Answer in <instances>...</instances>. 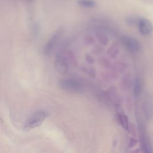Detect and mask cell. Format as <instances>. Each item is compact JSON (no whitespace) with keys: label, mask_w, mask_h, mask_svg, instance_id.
<instances>
[{"label":"cell","mask_w":153,"mask_h":153,"mask_svg":"<svg viewBox=\"0 0 153 153\" xmlns=\"http://www.w3.org/2000/svg\"><path fill=\"white\" fill-rule=\"evenodd\" d=\"M61 34H62V31L58 30L49 39V40L47 41V42L46 43L44 48V54L45 55H48L51 52L57 41L59 40V38L60 37Z\"/></svg>","instance_id":"5"},{"label":"cell","mask_w":153,"mask_h":153,"mask_svg":"<svg viewBox=\"0 0 153 153\" xmlns=\"http://www.w3.org/2000/svg\"><path fill=\"white\" fill-rule=\"evenodd\" d=\"M118 118L123 127L126 130H128V121L126 116L123 114L120 113L118 114Z\"/></svg>","instance_id":"9"},{"label":"cell","mask_w":153,"mask_h":153,"mask_svg":"<svg viewBox=\"0 0 153 153\" xmlns=\"http://www.w3.org/2000/svg\"><path fill=\"white\" fill-rule=\"evenodd\" d=\"M46 118V113L45 111H40L34 114L25 123L23 130L25 131H28L33 128H35L44 122Z\"/></svg>","instance_id":"1"},{"label":"cell","mask_w":153,"mask_h":153,"mask_svg":"<svg viewBox=\"0 0 153 153\" xmlns=\"http://www.w3.org/2000/svg\"><path fill=\"white\" fill-rule=\"evenodd\" d=\"M121 41L126 49L131 53H136L139 50V42L136 38L132 36H124L122 38Z\"/></svg>","instance_id":"3"},{"label":"cell","mask_w":153,"mask_h":153,"mask_svg":"<svg viewBox=\"0 0 153 153\" xmlns=\"http://www.w3.org/2000/svg\"><path fill=\"white\" fill-rule=\"evenodd\" d=\"M60 87L64 90L78 93L81 92L83 90L82 83L78 80L72 78H66L60 81L59 83Z\"/></svg>","instance_id":"2"},{"label":"cell","mask_w":153,"mask_h":153,"mask_svg":"<svg viewBox=\"0 0 153 153\" xmlns=\"http://www.w3.org/2000/svg\"><path fill=\"white\" fill-rule=\"evenodd\" d=\"M78 4L84 7L92 8L95 6L96 2L93 0H78Z\"/></svg>","instance_id":"8"},{"label":"cell","mask_w":153,"mask_h":153,"mask_svg":"<svg viewBox=\"0 0 153 153\" xmlns=\"http://www.w3.org/2000/svg\"><path fill=\"white\" fill-rule=\"evenodd\" d=\"M137 26L140 33L143 35H148L152 32V23L149 20L146 19H139L137 20Z\"/></svg>","instance_id":"4"},{"label":"cell","mask_w":153,"mask_h":153,"mask_svg":"<svg viewBox=\"0 0 153 153\" xmlns=\"http://www.w3.org/2000/svg\"><path fill=\"white\" fill-rule=\"evenodd\" d=\"M126 22L128 24V25H133V24H134L135 22H136V20H135V19L133 18V17H128L127 19H126Z\"/></svg>","instance_id":"10"},{"label":"cell","mask_w":153,"mask_h":153,"mask_svg":"<svg viewBox=\"0 0 153 153\" xmlns=\"http://www.w3.org/2000/svg\"><path fill=\"white\" fill-rule=\"evenodd\" d=\"M54 67L56 71L62 74H66L68 70V65L65 58L60 55L56 56L54 61Z\"/></svg>","instance_id":"6"},{"label":"cell","mask_w":153,"mask_h":153,"mask_svg":"<svg viewBox=\"0 0 153 153\" xmlns=\"http://www.w3.org/2000/svg\"><path fill=\"white\" fill-rule=\"evenodd\" d=\"M28 1H33V0H27Z\"/></svg>","instance_id":"11"},{"label":"cell","mask_w":153,"mask_h":153,"mask_svg":"<svg viewBox=\"0 0 153 153\" xmlns=\"http://www.w3.org/2000/svg\"><path fill=\"white\" fill-rule=\"evenodd\" d=\"M142 84L141 79L138 76H136L134 79L133 87V93L135 96H138L139 95H140L142 91Z\"/></svg>","instance_id":"7"}]
</instances>
